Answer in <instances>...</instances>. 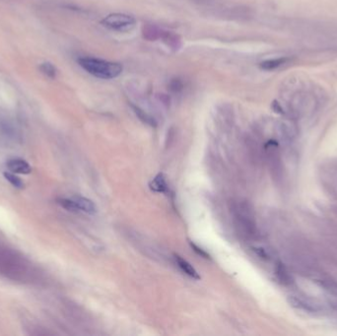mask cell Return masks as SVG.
Returning a JSON list of instances; mask_svg holds the SVG:
<instances>
[{"label":"cell","mask_w":337,"mask_h":336,"mask_svg":"<svg viewBox=\"0 0 337 336\" xmlns=\"http://www.w3.org/2000/svg\"><path fill=\"white\" fill-rule=\"evenodd\" d=\"M162 30H160L158 27L152 24H145L142 28V35L143 38L147 40H156L160 39Z\"/></svg>","instance_id":"8fae6325"},{"label":"cell","mask_w":337,"mask_h":336,"mask_svg":"<svg viewBox=\"0 0 337 336\" xmlns=\"http://www.w3.org/2000/svg\"><path fill=\"white\" fill-rule=\"evenodd\" d=\"M39 69H40L41 74H43L47 78L55 79L57 77V74H58L57 67L53 63H51V62H42V63H40Z\"/></svg>","instance_id":"4fadbf2b"},{"label":"cell","mask_w":337,"mask_h":336,"mask_svg":"<svg viewBox=\"0 0 337 336\" xmlns=\"http://www.w3.org/2000/svg\"><path fill=\"white\" fill-rule=\"evenodd\" d=\"M174 258H175L176 264L178 265V267L184 274H186L187 276L191 277L194 279H200V276H199L198 271L196 270V268L187 260H185L184 258L179 257L178 255H175Z\"/></svg>","instance_id":"ba28073f"},{"label":"cell","mask_w":337,"mask_h":336,"mask_svg":"<svg viewBox=\"0 0 337 336\" xmlns=\"http://www.w3.org/2000/svg\"><path fill=\"white\" fill-rule=\"evenodd\" d=\"M78 63L89 74L101 79H114L119 77L122 72V65L118 62L94 58H81Z\"/></svg>","instance_id":"6da1fadb"},{"label":"cell","mask_w":337,"mask_h":336,"mask_svg":"<svg viewBox=\"0 0 337 336\" xmlns=\"http://www.w3.org/2000/svg\"><path fill=\"white\" fill-rule=\"evenodd\" d=\"M288 302L293 308L301 310V311H304V312L315 314V313L319 312V310H320L317 304L312 303L308 300H305L301 297L289 296L288 297Z\"/></svg>","instance_id":"277c9868"},{"label":"cell","mask_w":337,"mask_h":336,"mask_svg":"<svg viewBox=\"0 0 337 336\" xmlns=\"http://www.w3.org/2000/svg\"><path fill=\"white\" fill-rule=\"evenodd\" d=\"M149 187L154 193H166L168 190V183L166 180V177L164 174H158L153 178L150 183Z\"/></svg>","instance_id":"30bf717a"},{"label":"cell","mask_w":337,"mask_h":336,"mask_svg":"<svg viewBox=\"0 0 337 336\" xmlns=\"http://www.w3.org/2000/svg\"><path fill=\"white\" fill-rule=\"evenodd\" d=\"M4 178H6L14 187L16 188H24L25 184H24V181L21 179L19 177H17L14 173H11V172H5L4 173Z\"/></svg>","instance_id":"e0dca14e"},{"label":"cell","mask_w":337,"mask_h":336,"mask_svg":"<svg viewBox=\"0 0 337 336\" xmlns=\"http://www.w3.org/2000/svg\"><path fill=\"white\" fill-rule=\"evenodd\" d=\"M293 105L295 106V110H297L298 113H303L306 109L308 110L316 105V99L308 93H299L294 97Z\"/></svg>","instance_id":"8992f818"},{"label":"cell","mask_w":337,"mask_h":336,"mask_svg":"<svg viewBox=\"0 0 337 336\" xmlns=\"http://www.w3.org/2000/svg\"><path fill=\"white\" fill-rule=\"evenodd\" d=\"M72 198H73V200L76 204V207H77L78 211H82L84 213L91 214V215H93L97 212V207L91 199L79 197V196L73 197Z\"/></svg>","instance_id":"52a82bcc"},{"label":"cell","mask_w":337,"mask_h":336,"mask_svg":"<svg viewBox=\"0 0 337 336\" xmlns=\"http://www.w3.org/2000/svg\"><path fill=\"white\" fill-rule=\"evenodd\" d=\"M189 246L191 247V249L194 250V252L195 253H197L199 256H200L201 257H204V258H206V259H208V258H210V257H209V255L205 252V251H203L202 249H200L199 247H198L196 244H194L192 242H189Z\"/></svg>","instance_id":"ac0fdd59"},{"label":"cell","mask_w":337,"mask_h":336,"mask_svg":"<svg viewBox=\"0 0 337 336\" xmlns=\"http://www.w3.org/2000/svg\"><path fill=\"white\" fill-rule=\"evenodd\" d=\"M182 87H183L182 83L178 79L173 80L171 82V84H170V89L172 91H174V92H179V91H180L182 89Z\"/></svg>","instance_id":"d6986e66"},{"label":"cell","mask_w":337,"mask_h":336,"mask_svg":"<svg viewBox=\"0 0 337 336\" xmlns=\"http://www.w3.org/2000/svg\"><path fill=\"white\" fill-rule=\"evenodd\" d=\"M58 203L64 209L71 211V212H78V209L76 207V204L73 200V198H59Z\"/></svg>","instance_id":"2e32d148"},{"label":"cell","mask_w":337,"mask_h":336,"mask_svg":"<svg viewBox=\"0 0 337 336\" xmlns=\"http://www.w3.org/2000/svg\"><path fill=\"white\" fill-rule=\"evenodd\" d=\"M7 169L14 174L29 175L32 173V167L25 160L20 158L11 159L7 162Z\"/></svg>","instance_id":"5b68a950"},{"label":"cell","mask_w":337,"mask_h":336,"mask_svg":"<svg viewBox=\"0 0 337 336\" xmlns=\"http://www.w3.org/2000/svg\"><path fill=\"white\" fill-rule=\"evenodd\" d=\"M160 39H162L163 41L172 50L178 51L179 47L181 46V40L179 39V36L174 34L173 32H162Z\"/></svg>","instance_id":"9c48e42d"},{"label":"cell","mask_w":337,"mask_h":336,"mask_svg":"<svg viewBox=\"0 0 337 336\" xmlns=\"http://www.w3.org/2000/svg\"><path fill=\"white\" fill-rule=\"evenodd\" d=\"M235 214V220L237 221L238 227L242 228L243 231L249 234H253L256 225L254 222L253 216L251 214V211L249 207L243 203L238 204L233 209Z\"/></svg>","instance_id":"3957f363"},{"label":"cell","mask_w":337,"mask_h":336,"mask_svg":"<svg viewBox=\"0 0 337 336\" xmlns=\"http://www.w3.org/2000/svg\"><path fill=\"white\" fill-rule=\"evenodd\" d=\"M132 109L135 113V115L138 117L139 119L141 121H143L144 123L148 124V125H151V126H156V121L155 119H153L151 116H149L147 113H145L143 110H141L138 107L136 106H133L132 105Z\"/></svg>","instance_id":"5bb4252c"},{"label":"cell","mask_w":337,"mask_h":336,"mask_svg":"<svg viewBox=\"0 0 337 336\" xmlns=\"http://www.w3.org/2000/svg\"><path fill=\"white\" fill-rule=\"evenodd\" d=\"M289 61L288 58H279V59H273V60H265L262 61L259 66L262 70L265 71H272L275 70L279 67H281L282 65L286 64Z\"/></svg>","instance_id":"7c38bea8"},{"label":"cell","mask_w":337,"mask_h":336,"mask_svg":"<svg viewBox=\"0 0 337 336\" xmlns=\"http://www.w3.org/2000/svg\"><path fill=\"white\" fill-rule=\"evenodd\" d=\"M276 276L282 284H289L291 282L290 275L288 274L286 268L281 262H278L276 265Z\"/></svg>","instance_id":"9a60e30c"},{"label":"cell","mask_w":337,"mask_h":336,"mask_svg":"<svg viewBox=\"0 0 337 336\" xmlns=\"http://www.w3.org/2000/svg\"><path fill=\"white\" fill-rule=\"evenodd\" d=\"M101 23L104 27L110 30L120 33H127L135 28L136 20L130 15L122 13H114L105 17Z\"/></svg>","instance_id":"7a4b0ae2"}]
</instances>
